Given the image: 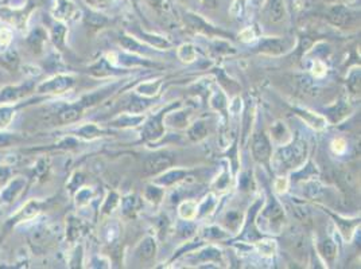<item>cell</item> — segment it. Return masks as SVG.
Listing matches in <instances>:
<instances>
[{
    "label": "cell",
    "mask_w": 361,
    "mask_h": 269,
    "mask_svg": "<svg viewBox=\"0 0 361 269\" xmlns=\"http://www.w3.org/2000/svg\"><path fill=\"white\" fill-rule=\"evenodd\" d=\"M14 116V109L10 107H4L0 109V128L7 127L12 120Z\"/></svg>",
    "instance_id": "16"
},
{
    "label": "cell",
    "mask_w": 361,
    "mask_h": 269,
    "mask_svg": "<svg viewBox=\"0 0 361 269\" xmlns=\"http://www.w3.org/2000/svg\"><path fill=\"white\" fill-rule=\"evenodd\" d=\"M10 39H11V34L8 31H1V33H0V42H1V43L4 44L8 43Z\"/></svg>",
    "instance_id": "26"
},
{
    "label": "cell",
    "mask_w": 361,
    "mask_h": 269,
    "mask_svg": "<svg viewBox=\"0 0 361 269\" xmlns=\"http://www.w3.org/2000/svg\"><path fill=\"white\" fill-rule=\"evenodd\" d=\"M206 135V128L203 125V122H197L192 129H190V136L192 139H202Z\"/></svg>",
    "instance_id": "19"
},
{
    "label": "cell",
    "mask_w": 361,
    "mask_h": 269,
    "mask_svg": "<svg viewBox=\"0 0 361 269\" xmlns=\"http://www.w3.org/2000/svg\"><path fill=\"white\" fill-rule=\"evenodd\" d=\"M178 55L182 61H188V62H190V61H193V59L196 58V50H194V47L192 44H183L182 47L179 49Z\"/></svg>",
    "instance_id": "15"
},
{
    "label": "cell",
    "mask_w": 361,
    "mask_h": 269,
    "mask_svg": "<svg viewBox=\"0 0 361 269\" xmlns=\"http://www.w3.org/2000/svg\"><path fill=\"white\" fill-rule=\"evenodd\" d=\"M186 175V172L185 171H181V170H177V171H171V172H168V174H166V175L163 176V179H160V183H163V185H171V183H174L175 181H178V179H181L182 176Z\"/></svg>",
    "instance_id": "17"
},
{
    "label": "cell",
    "mask_w": 361,
    "mask_h": 269,
    "mask_svg": "<svg viewBox=\"0 0 361 269\" xmlns=\"http://www.w3.org/2000/svg\"><path fill=\"white\" fill-rule=\"evenodd\" d=\"M25 86L22 88H7L4 89L1 94H0V100H16L23 94V90H25Z\"/></svg>",
    "instance_id": "14"
},
{
    "label": "cell",
    "mask_w": 361,
    "mask_h": 269,
    "mask_svg": "<svg viewBox=\"0 0 361 269\" xmlns=\"http://www.w3.org/2000/svg\"><path fill=\"white\" fill-rule=\"evenodd\" d=\"M260 1H262V0H253V3H255V4H259Z\"/></svg>",
    "instance_id": "32"
},
{
    "label": "cell",
    "mask_w": 361,
    "mask_h": 269,
    "mask_svg": "<svg viewBox=\"0 0 361 269\" xmlns=\"http://www.w3.org/2000/svg\"><path fill=\"white\" fill-rule=\"evenodd\" d=\"M268 18L271 22L277 23L284 18V3L283 0H271L268 5Z\"/></svg>",
    "instance_id": "8"
},
{
    "label": "cell",
    "mask_w": 361,
    "mask_h": 269,
    "mask_svg": "<svg viewBox=\"0 0 361 269\" xmlns=\"http://www.w3.org/2000/svg\"><path fill=\"white\" fill-rule=\"evenodd\" d=\"M329 19L333 25L344 27L353 20V14L344 5H336L329 12Z\"/></svg>",
    "instance_id": "5"
},
{
    "label": "cell",
    "mask_w": 361,
    "mask_h": 269,
    "mask_svg": "<svg viewBox=\"0 0 361 269\" xmlns=\"http://www.w3.org/2000/svg\"><path fill=\"white\" fill-rule=\"evenodd\" d=\"M216 3H217V0H203V4L206 5V7H216Z\"/></svg>",
    "instance_id": "30"
},
{
    "label": "cell",
    "mask_w": 361,
    "mask_h": 269,
    "mask_svg": "<svg viewBox=\"0 0 361 269\" xmlns=\"http://www.w3.org/2000/svg\"><path fill=\"white\" fill-rule=\"evenodd\" d=\"M120 42H121V44H123L124 47L127 50H131V51H136V53H142L143 50H142V47L139 46L135 40H132L131 38H127V37H123L121 39H120Z\"/></svg>",
    "instance_id": "20"
},
{
    "label": "cell",
    "mask_w": 361,
    "mask_h": 269,
    "mask_svg": "<svg viewBox=\"0 0 361 269\" xmlns=\"http://www.w3.org/2000/svg\"><path fill=\"white\" fill-rule=\"evenodd\" d=\"M306 157V144L302 140L294 142L291 146L284 147L279 152V159L287 168H292L301 164Z\"/></svg>",
    "instance_id": "1"
},
{
    "label": "cell",
    "mask_w": 361,
    "mask_h": 269,
    "mask_svg": "<svg viewBox=\"0 0 361 269\" xmlns=\"http://www.w3.org/2000/svg\"><path fill=\"white\" fill-rule=\"evenodd\" d=\"M60 1L61 4L57 7V15H58V18H68L73 11V5L66 0H60Z\"/></svg>",
    "instance_id": "18"
},
{
    "label": "cell",
    "mask_w": 361,
    "mask_h": 269,
    "mask_svg": "<svg viewBox=\"0 0 361 269\" xmlns=\"http://www.w3.org/2000/svg\"><path fill=\"white\" fill-rule=\"evenodd\" d=\"M147 1H149L151 5H155V7H157V5H159V3H160L162 0H147Z\"/></svg>",
    "instance_id": "31"
},
{
    "label": "cell",
    "mask_w": 361,
    "mask_h": 269,
    "mask_svg": "<svg viewBox=\"0 0 361 269\" xmlns=\"http://www.w3.org/2000/svg\"><path fill=\"white\" fill-rule=\"evenodd\" d=\"M196 210H197V206L192 201H188L182 203V206L179 207V213L183 220H192L194 215H196Z\"/></svg>",
    "instance_id": "12"
},
{
    "label": "cell",
    "mask_w": 361,
    "mask_h": 269,
    "mask_svg": "<svg viewBox=\"0 0 361 269\" xmlns=\"http://www.w3.org/2000/svg\"><path fill=\"white\" fill-rule=\"evenodd\" d=\"M93 1H96V3H99L100 1V3H101V1H104V0H93Z\"/></svg>",
    "instance_id": "33"
},
{
    "label": "cell",
    "mask_w": 361,
    "mask_h": 269,
    "mask_svg": "<svg viewBox=\"0 0 361 269\" xmlns=\"http://www.w3.org/2000/svg\"><path fill=\"white\" fill-rule=\"evenodd\" d=\"M318 66L320 68H313L314 69V74L316 76H323L325 74V66H323V64H321V62H318Z\"/></svg>",
    "instance_id": "27"
},
{
    "label": "cell",
    "mask_w": 361,
    "mask_h": 269,
    "mask_svg": "<svg viewBox=\"0 0 361 269\" xmlns=\"http://www.w3.org/2000/svg\"><path fill=\"white\" fill-rule=\"evenodd\" d=\"M286 185H287V183H286V181H284V179H279V181L277 182L278 191H281V192H282V191L286 190Z\"/></svg>",
    "instance_id": "28"
},
{
    "label": "cell",
    "mask_w": 361,
    "mask_h": 269,
    "mask_svg": "<svg viewBox=\"0 0 361 269\" xmlns=\"http://www.w3.org/2000/svg\"><path fill=\"white\" fill-rule=\"evenodd\" d=\"M252 152L253 156L256 157L257 160L266 161L270 159L271 155V146L270 142L267 140V137L264 136L263 133L256 135L252 142Z\"/></svg>",
    "instance_id": "4"
},
{
    "label": "cell",
    "mask_w": 361,
    "mask_h": 269,
    "mask_svg": "<svg viewBox=\"0 0 361 269\" xmlns=\"http://www.w3.org/2000/svg\"><path fill=\"white\" fill-rule=\"evenodd\" d=\"M163 132V125H162V115H159L157 117L151 118L144 128V136L147 139H155L162 135Z\"/></svg>",
    "instance_id": "7"
},
{
    "label": "cell",
    "mask_w": 361,
    "mask_h": 269,
    "mask_svg": "<svg viewBox=\"0 0 361 269\" xmlns=\"http://www.w3.org/2000/svg\"><path fill=\"white\" fill-rule=\"evenodd\" d=\"M73 85V78L68 76H57L54 78L40 83L38 92L40 93H64Z\"/></svg>",
    "instance_id": "2"
},
{
    "label": "cell",
    "mask_w": 361,
    "mask_h": 269,
    "mask_svg": "<svg viewBox=\"0 0 361 269\" xmlns=\"http://www.w3.org/2000/svg\"><path fill=\"white\" fill-rule=\"evenodd\" d=\"M162 195H163V192H162V190H159L158 187H149L147 189V198L151 201H154V199L159 201Z\"/></svg>",
    "instance_id": "21"
},
{
    "label": "cell",
    "mask_w": 361,
    "mask_h": 269,
    "mask_svg": "<svg viewBox=\"0 0 361 269\" xmlns=\"http://www.w3.org/2000/svg\"><path fill=\"white\" fill-rule=\"evenodd\" d=\"M14 142V136L10 133H0V147H7Z\"/></svg>",
    "instance_id": "23"
},
{
    "label": "cell",
    "mask_w": 361,
    "mask_h": 269,
    "mask_svg": "<svg viewBox=\"0 0 361 269\" xmlns=\"http://www.w3.org/2000/svg\"><path fill=\"white\" fill-rule=\"evenodd\" d=\"M155 255V242L153 238H146V240L140 244V256L143 259L149 260L154 257Z\"/></svg>",
    "instance_id": "11"
},
{
    "label": "cell",
    "mask_w": 361,
    "mask_h": 269,
    "mask_svg": "<svg viewBox=\"0 0 361 269\" xmlns=\"http://www.w3.org/2000/svg\"><path fill=\"white\" fill-rule=\"evenodd\" d=\"M81 112H82V104L70 105L69 108H66L60 113V121L64 122V124L76 121L81 116Z\"/></svg>",
    "instance_id": "9"
},
{
    "label": "cell",
    "mask_w": 361,
    "mask_h": 269,
    "mask_svg": "<svg viewBox=\"0 0 361 269\" xmlns=\"http://www.w3.org/2000/svg\"><path fill=\"white\" fill-rule=\"evenodd\" d=\"M8 176V170L4 167H0V179H5Z\"/></svg>",
    "instance_id": "29"
},
{
    "label": "cell",
    "mask_w": 361,
    "mask_h": 269,
    "mask_svg": "<svg viewBox=\"0 0 361 269\" xmlns=\"http://www.w3.org/2000/svg\"><path fill=\"white\" fill-rule=\"evenodd\" d=\"M157 89H158V85L154 86V83H149V85H142V86L139 88V90H140V93L154 94L157 92Z\"/></svg>",
    "instance_id": "24"
},
{
    "label": "cell",
    "mask_w": 361,
    "mask_h": 269,
    "mask_svg": "<svg viewBox=\"0 0 361 269\" xmlns=\"http://www.w3.org/2000/svg\"><path fill=\"white\" fill-rule=\"evenodd\" d=\"M173 164V159L166 155H158V156L151 157L146 161L144 164V172L149 175H157L159 172L167 170L168 167Z\"/></svg>",
    "instance_id": "3"
},
{
    "label": "cell",
    "mask_w": 361,
    "mask_h": 269,
    "mask_svg": "<svg viewBox=\"0 0 361 269\" xmlns=\"http://www.w3.org/2000/svg\"><path fill=\"white\" fill-rule=\"evenodd\" d=\"M336 244L333 242L331 240H325L321 244V253L326 259L329 260H333L334 259V256H336Z\"/></svg>",
    "instance_id": "13"
},
{
    "label": "cell",
    "mask_w": 361,
    "mask_h": 269,
    "mask_svg": "<svg viewBox=\"0 0 361 269\" xmlns=\"http://www.w3.org/2000/svg\"><path fill=\"white\" fill-rule=\"evenodd\" d=\"M26 182L25 179H22V178H16L14 179L12 182H10V185L5 187L3 192H1V199L7 203H10L15 199L18 194H19L20 191L23 190V187H25Z\"/></svg>",
    "instance_id": "6"
},
{
    "label": "cell",
    "mask_w": 361,
    "mask_h": 269,
    "mask_svg": "<svg viewBox=\"0 0 361 269\" xmlns=\"http://www.w3.org/2000/svg\"><path fill=\"white\" fill-rule=\"evenodd\" d=\"M260 47H262V51L268 54H282L286 49L284 42L279 39H266L260 44Z\"/></svg>",
    "instance_id": "10"
},
{
    "label": "cell",
    "mask_w": 361,
    "mask_h": 269,
    "mask_svg": "<svg viewBox=\"0 0 361 269\" xmlns=\"http://www.w3.org/2000/svg\"><path fill=\"white\" fill-rule=\"evenodd\" d=\"M345 142L344 140H341V139H338V140H334L333 142V150H334V152H337V154H342V152L345 151Z\"/></svg>",
    "instance_id": "25"
},
{
    "label": "cell",
    "mask_w": 361,
    "mask_h": 269,
    "mask_svg": "<svg viewBox=\"0 0 361 269\" xmlns=\"http://www.w3.org/2000/svg\"><path fill=\"white\" fill-rule=\"evenodd\" d=\"M97 133H99V129L94 127V125H86V127H84L80 131V135L85 137H93Z\"/></svg>",
    "instance_id": "22"
}]
</instances>
